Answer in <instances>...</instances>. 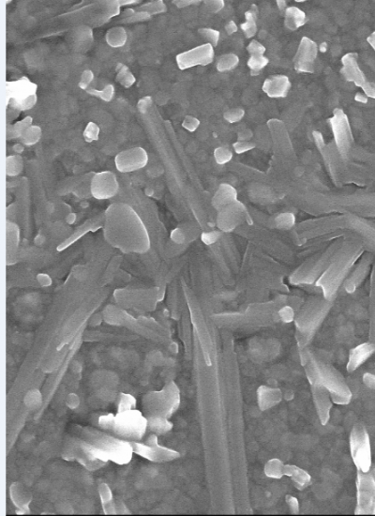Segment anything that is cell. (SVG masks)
<instances>
[{
  "mask_svg": "<svg viewBox=\"0 0 375 516\" xmlns=\"http://www.w3.org/2000/svg\"><path fill=\"white\" fill-rule=\"evenodd\" d=\"M108 10L106 11L107 13V19H110L111 17H113L114 15H118L119 13V1H113V2H109V4L107 5Z\"/></svg>",
  "mask_w": 375,
  "mask_h": 516,
  "instance_id": "obj_48",
  "label": "cell"
},
{
  "mask_svg": "<svg viewBox=\"0 0 375 516\" xmlns=\"http://www.w3.org/2000/svg\"><path fill=\"white\" fill-rule=\"evenodd\" d=\"M151 102L152 100L150 97H145L143 99H141L139 102H138V109L141 113H146L149 109V107L151 105Z\"/></svg>",
  "mask_w": 375,
  "mask_h": 516,
  "instance_id": "obj_50",
  "label": "cell"
},
{
  "mask_svg": "<svg viewBox=\"0 0 375 516\" xmlns=\"http://www.w3.org/2000/svg\"><path fill=\"white\" fill-rule=\"evenodd\" d=\"M199 1H188V0H184V1H174V3L179 6V8H183V7L189 6L191 4L193 3H198Z\"/></svg>",
  "mask_w": 375,
  "mask_h": 516,
  "instance_id": "obj_54",
  "label": "cell"
},
{
  "mask_svg": "<svg viewBox=\"0 0 375 516\" xmlns=\"http://www.w3.org/2000/svg\"><path fill=\"white\" fill-rule=\"evenodd\" d=\"M313 400L315 403L316 411L323 425L328 424L330 418V410L332 409V399L328 390L321 385L311 386Z\"/></svg>",
  "mask_w": 375,
  "mask_h": 516,
  "instance_id": "obj_16",
  "label": "cell"
},
{
  "mask_svg": "<svg viewBox=\"0 0 375 516\" xmlns=\"http://www.w3.org/2000/svg\"><path fill=\"white\" fill-rule=\"evenodd\" d=\"M257 18H258V9L256 5H251L249 11L245 12V22L240 24V29L243 31L245 37L250 39L256 35Z\"/></svg>",
  "mask_w": 375,
  "mask_h": 516,
  "instance_id": "obj_23",
  "label": "cell"
},
{
  "mask_svg": "<svg viewBox=\"0 0 375 516\" xmlns=\"http://www.w3.org/2000/svg\"><path fill=\"white\" fill-rule=\"evenodd\" d=\"M11 497L13 504L17 508L18 514L30 512L28 504L31 501V496L26 491H24L18 483H14L11 487Z\"/></svg>",
  "mask_w": 375,
  "mask_h": 516,
  "instance_id": "obj_20",
  "label": "cell"
},
{
  "mask_svg": "<svg viewBox=\"0 0 375 516\" xmlns=\"http://www.w3.org/2000/svg\"><path fill=\"white\" fill-rule=\"evenodd\" d=\"M328 43L326 42H322L321 44L318 46V49L321 53H326L328 51Z\"/></svg>",
  "mask_w": 375,
  "mask_h": 516,
  "instance_id": "obj_58",
  "label": "cell"
},
{
  "mask_svg": "<svg viewBox=\"0 0 375 516\" xmlns=\"http://www.w3.org/2000/svg\"><path fill=\"white\" fill-rule=\"evenodd\" d=\"M284 476L291 478L295 486L298 489H304L310 483V475L304 469L294 465H284Z\"/></svg>",
  "mask_w": 375,
  "mask_h": 516,
  "instance_id": "obj_22",
  "label": "cell"
},
{
  "mask_svg": "<svg viewBox=\"0 0 375 516\" xmlns=\"http://www.w3.org/2000/svg\"><path fill=\"white\" fill-rule=\"evenodd\" d=\"M281 399L282 393L279 389L263 385L257 390V401L261 410H268L273 408L280 403Z\"/></svg>",
  "mask_w": 375,
  "mask_h": 516,
  "instance_id": "obj_18",
  "label": "cell"
},
{
  "mask_svg": "<svg viewBox=\"0 0 375 516\" xmlns=\"http://www.w3.org/2000/svg\"><path fill=\"white\" fill-rule=\"evenodd\" d=\"M93 78H94V75H93L92 71L90 70L83 71V74L81 76V81L79 83V87L82 89H88L89 85L92 82Z\"/></svg>",
  "mask_w": 375,
  "mask_h": 516,
  "instance_id": "obj_45",
  "label": "cell"
},
{
  "mask_svg": "<svg viewBox=\"0 0 375 516\" xmlns=\"http://www.w3.org/2000/svg\"><path fill=\"white\" fill-rule=\"evenodd\" d=\"M342 67L340 72L348 82L355 84L357 87L362 88L368 81L366 80L363 71L357 62V55L355 53H348L341 58Z\"/></svg>",
  "mask_w": 375,
  "mask_h": 516,
  "instance_id": "obj_15",
  "label": "cell"
},
{
  "mask_svg": "<svg viewBox=\"0 0 375 516\" xmlns=\"http://www.w3.org/2000/svg\"><path fill=\"white\" fill-rule=\"evenodd\" d=\"M247 51L250 53V56H264L266 53V47L261 42H258L256 40H252L247 45Z\"/></svg>",
  "mask_w": 375,
  "mask_h": 516,
  "instance_id": "obj_41",
  "label": "cell"
},
{
  "mask_svg": "<svg viewBox=\"0 0 375 516\" xmlns=\"http://www.w3.org/2000/svg\"><path fill=\"white\" fill-rule=\"evenodd\" d=\"M200 125V121L199 119H197L196 118L192 117V116H187L183 120V123L182 126L183 128H185L186 130H188L189 131H194L196 130L197 128L199 127Z\"/></svg>",
  "mask_w": 375,
  "mask_h": 516,
  "instance_id": "obj_43",
  "label": "cell"
},
{
  "mask_svg": "<svg viewBox=\"0 0 375 516\" xmlns=\"http://www.w3.org/2000/svg\"><path fill=\"white\" fill-rule=\"evenodd\" d=\"M215 159L217 160L218 164L220 165H224L228 162L229 160L232 159L233 154L232 152L224 147H220L218 149H216L214 152Z\"/></svg>",
  "mask_w": 375,
  "mask_h": 516,
  "instance_id": "obj_40",
  "label": "cell"
},
{
  "mask_svg": "<svg viewBox=\"0 0 375 516\" xmlns=\"http://www.w3.org/2000/svg\"><path fill=\"white\" fill-rule=\"evenodd\" d=\"M99 493L101 496V503L105 514H117V508L113 505V496L107 484L101 483L99 487Z\"/></svg>",
  "mask_w": 375,
  "mask_h": 516,
  "instance_id": "obj_25",
  "label": "cell"
},
{
  "mask_svg": "<svg viewBox=\"0 0 375 516\" xmlns=\"http://www.w3.org/2000/svg\"><path fill=\"white\" fill-rule=\"evenodd\" d=\"M277 5L279 7L280 11L285 12V10L287 9V4H286L285 1H283V0H277Z\"/></svg>",
  "mask_w": 375,
  "mask_h": 516,
  "instance_id": "obj_57",
  "label": "cell"
},
{
  "mask_svg": "<svg viewBox=\"0 0 375 516\" xmlns=\"http://www.w3.org/2000/svg\"><path fill=\"white\" fill-rule=\"evenodd\" d=\"M265 474L272 479H280L284 476V465L279 459H271L265 466Z\"/></svg>",
  "mask_w": 375,
  "mask_h": 516,
  "instance_id": "obj_29",
  "label": "cell"
},
{
  "mask_svg": "<svg viewBox=\"0 0 375 516\" xmlns=\"http://www.w3.org/2000/svg\"><path fill=\"white\" fill-rule=\"evenodd\" d=\"M355 100H356L357 102L367 103V102H368V97L365 95L364 93H357V95L355 96Z\"/></svg>",
  "mask_w": 375,
  "mask_h": 516,
  "instance_id": "obj_55",
  "label": "cell"
},
{
  "mask_svg": "<svg viewBox=\"0 0 375 516\" xmlns=\"http://www.w3.org/2000/svg\"><path fill=\"white\" fill-rule=\"evenodd\" d=\"M143 410L149 416L170 418L179 409L180 393L175 382H170L161 391L149 392L142 400Z\"/></svg>",
  "mask_w": 375,
  "mask_h": 516,
  "instance_id": "obj_3",
  "label": "cell"
},
{
  "mask_svg": "<svg viewBox=\"0 0 375 516\" xmlns=\"http://www.w3.org/2000/svg\"><path fill=\"white\" fill-rule=\"evenodd\" d=\"M80 433L83 439L106 453L110 461L113 463L126 465L131 462L132 453H134L131 441L116 439L91 428H80Z\"/></svg>",
  "mask_w": 375,
  "mask_h": 516,
  "instance_id": "obj_2",
  "label": "cell"
},
{
  "mask_svg": "<svg viewBox=\"0 0 375 516\" xmlns=\"http://www.w3.org/2000/svg\"><path fill=\"white\" fill-rule=\"evenodd\" d=\"M361 89L363 90L364 94L368 98L375 99V84L367 82Z\"/></svg>",
  "mask_w": 375,
  "mask_h": 516,
  "instance_id": "obj_49",
  "label": "cell"
},
{
  "mask_svg": "<svg viewBox=\"0 0 375 516\" xmlns=\"http://www.w3.org/2000/svg\"><path fill=\"white\" fill-rule=\"evenodd\" d=\"M148 428L156 434L166 433L173 428V424L168 421L167 418L160 416H149L148 417Z\"/></svg>",
  "mask_w": 375,
  "mask_h": 516,
  "instance_id": "obj_24",
  "label": "cell"
},
{
  "mask_svg": "<svg viewBox=\"0 0 375 516\" xmlns=\"http://www.w3.org/2000/svg\"><path fill=\"white\" fill-rule=\"evenodd\" d=\"M113 89L112 85H108L106 86V88L102 89V90H96V89H89L88 92L90 93V95L97 96L99 98H101L102 101H110L113 97Z\"/></svg>",
  "mask_w": 375,
  "mask_h": 516,
  "instance_id": "obj_35",
  "label": "cell"
},
{
  "mask_svg": "<svg viewBox=\"0 0 375 516\" xmlns=\"http://www.w3.org/2000/svg\"><path fill=\"white\" fill-rule=\"evenodd\" d=\"M350 451L353 462L358 471L369 472L371 469V448L369 433L362 424L357 423L350 434Z\"/></svg>",
  "mask_w": 375,
  "mask_h": 516,
  "instance_id": "obj_7",
  "label": "cell"
},
{
  "mask_svg": "<svg viewBox=\"0 0 375 516\" xmlns=\"http://www.w3.org/2000/svg\"><path fill=\"white\" fill-rule=\"evenodd\" d=\"M42 137V129L38 126H30L21 137L22 142L26 146H32L36 144Z\"/></svg>",
  "mask_w": 375,
  "mask_h": 516,
  "instance_id": "obj_32",
  "label": "cell"
},
{
  "mask_svg": "<svg viewBox=\"0 0 375 516\" xmlns=\"http://www.w3.org/2000/svg\"><path fill=\"white\" fill-rule=\"evenodd\" d=\"M254 145L249 141H238L234 144V149L238 154H241L249 151L250 149H254Z\"/></svg>",
  "mask_w": 375,
  "mask_h": 516,
  "instance_id": "obj_44",
  "label": "cell"
},
{
  "mask_svg": "<svg viewBox=\"0 0 375 516\" xmlns=\"http://www.w3.org/2000/svg\"><path fill=\"white\" fill-rule=\"evenodd\" d=\"M307 23L306 13L298 7H287L284 12V24L289 30H298Z\"/></svg>",
  "mask_w": 375,
  "mask_h": 516,
  "instance_id": "obj_21",
  "label": "cell"
},
{
  "mask_svg": "<svg viewBox=\"0 0 375 516\" xmlns=\"http://www.w3.org/2000/svg\"><path fill=\"white\" fill-rule=\"evenodd\" d=\"M148 154L142 148L128 149L119 153L116 158V165L120 172H131L145 167Z\"/></svg>",
  "mask_w": 375,
  "mask_h": 516,
  "instance_id": "obj_13",
  "label": "cell"
},
{
  "mask_svg": "<svg viewBox=\"0 0 375 516\" xmlns=\"http://www.w3.org/2000/svg\"><path fill=\"white\" fill-rule=\"evenodd\" d=\"M375 351V344H360L356 348L352 350L349 356V361L347 363V370L349 372H354L357 370L360 365H362L364 362H366L369 357L371 356Z\"/></svg>",
  "mask_w": 375,
  "mask_h": 516,
  "instance_id": "obj_19",
  "label": "cell"
},
{
  "mask_svg": "<svg viewBox=\"0 0 375 516\" xmlns=\"http://www.w3.org/2000/svg\"><path fill=\"white\" fill-rule=\"evenodd\" d=\"M100 128L94 122H90L83 131V137L86 142H93L99 139Z\"/></svg>",
  "mask_w": 375,
  "mask_h": 516,
  "instance_id": "obj_38",
  "label": "cell"
},
{
  "mask_svg": "<svg viewBox=\"0 0 375 516\" xmlns=\"http://www.w3.org/2000/svg\"><path fill=\"white\" fill-rule=\"evenodd\" d=\"M106 42L112 47H121L127 41V33L123 28H113L108 30L106 34Z\"/></svg>",
  "mask_w": 375,
  "mask_h": 516,
  "instance_id": "obj_26",
  "label": "cell"
},
{
  "mask_svg": "<svg viewBox=\"0 0 375 516\" xmlns=\"http://www.w3.org/2000/svg\"><path fill=\"white\" fill-rule=\"evenodd\" d=\"M238 141H249L252 137V132L250 130H243L238 132Z\"/></svg>",
  "mask_w": 375,
  "mask_h": 516,
  "instance_id": "obj_52",
  "label": "cell"
},
{
  "mask_svg": "<svg viewBox=\"0 0 375 516\" xmlns=\"http://www.w3.org/2000/svg\"><path fill=\"white\" fill-rule=\"evenodd\" d=\"M318 51L319 49L314 41L308 37H303L294 58L295 70L302 73L313 72Z\"/></svg>",
  "mask_w": 375,
  "mask_h": 516,
  "instance_id": "obj_12",
  "label": "cell"
},
{
  "mask_svg": "<svg viewBox=\"0 0 375 516\" xmlns=\"http://www.w3.org/2000/svg\"><path fill=\"white\" fill-rule=\"evenodd\" d=\"M118 188L119 185L116 177L110 172L100 173L96 175L91 185L93 196L99 199H105L114 196Z\"/></svg>",
  "mask_w": 375,
  "mask_h": 516,
  "instance_id": "obj_14",
  "label": "cell"
},
{
  "mask_svg": "<svg viewBox=\"0 0 375 516\" xmlns=\"http://www.w3.org/2000/svg\"><path fill=\"white\" fill-rule=\"evenodd\" d=\"M245 111L242 108H234L226 111L223 118L229 123H237L244 118Z\"/></svg>",
  "mask_w": 375,
  "mask_h": 516,
  "instance_id": "obj_36",
  "label": "cell"
},
{
  "mask_svg": "<svg viewBox=\"0 0 375 516\" xmlns=\"http://www.w3.org/2000/svg\"><path fill=\"white\" fill-rule=\"evenodd\" d=\"M166 11V6L163 4L162 1H157V2H150L146 5H143L139 9V12H143L149 13V15L160 13Z\"/></svg>",
  "mask_w": 375,
  "mask_h": 516,
  "instance_id": "obj_34",
  "label": "cell"
},
{
  "mask_svg": "<svg viewBox=\"0 0 375 516\" xmlns=\"http://www.w3.org/2000/svg\"><path fill=\"white\" fill-rule=\"evenodd\" d=\"M214 56V46L208 42L178 55L177 63L180 70H186L195 66H207L213 62Z\"/></svg>",
  "mask_w": 375,
  "mask_h": 516,
  "instance_id": "obj_11",
  "label": "cell"
},
{
  "mask_svg": "<svg viewBox=\"0 0 375 516\" xmlns=\"http://www.w3.org/2000/svg\"><path fill=\"white\" fill-rule=\"evenodd\" d=\"M147 429L148 418L138 410H128L114 416L112 431L122 439L140 440Z\"/></svg>",
  "mask_w": 375,
  "mask_h": 516,
  "instance_id": "obj_5",
  "label": "cell"
},
{
  "mask_svg": "<svg viewBox=\"0 0 375 516\" xmlns=\"http://www.w3.org/2000/svg\"><path fill=\"white\" fill-rule=\"evenodd\" d=\"M367 41L369 42V45L372 47V49L375 51V32L371 33L370 35L368 37Z\"/></svg>",
  "mask_w": 375,
  "mask_h": 516,
  "instance_id": "obj_56",
  "label": "cell"
},
{
  "mask_svg": "<svg viewBox=\"0 0 375 516\" xmlns=\"http://www.w3.org/2000/svg\"><path fill=\"white\" fill-rule=\"evenodd\" d=\"M239 58L236 53L222 55L217 61V70L220 72L233 71L238 67Z\"/></svg>",
  "mask_w": 375,
  "mask_h": 516,
  "instance_id": "obj_28",
  "label": "cell"
},
{
  "mask_svg": "<svg viewBox=\"0 0 375 516\" xmlns=\"http://www.w3.org/2000/svg\"><path fill=\"white\" fill-rule=\"evenodd\" d=\"M63 457L69 461H77L89 470L99 469L110 461L106 453L83 439H68Z\"/></svg>",
  "mask_w": 375,
  "mask_h": 516,
  "instance_id": "obj_4",
  "label": "cell"
},
{
  "mask_svg": "<svg viewBox=\"0 0 375 516\" xmlns=\"http://www.w3.org/2000/svg\"><path fill=\"white\" fill-rule=\"evenodd\" d=\"M263 91L270 98H284L291 89V82L288 76L276 74L269 76L263 84Z\"/></svg>",
  "mask_w": 375,
  "mask_h": 516,
  "instance_id": "obj_17",
  "label": "cell"
},
{
  "mask_svg": "<svg viewBox=\"0 0 375 516\" xmlns=\"http://www.w3.org/2000/svg\"><path fill=\"white\" fill-rule=\"evenodd\" d=\"M224 29H225V31L228 35H232L234 33H236L238 30V25L234 21L228 22Z\"/></svg>",
  "mask_w": 375,
  "mask_h": 516,
  "instance_id": "obj_53",
  "label": "cell"
},
{
  "mask_svg": "<svg viewBox=\"0 0 375 516\" xmlns=\"http://www.w3.org/2000/svg\"><path fill=\"white\" fill-rule=\"evenodd\" d=\"M363 382L364 384L369 389L375 390V374H369V373L364 374Z\"/></svg>",
  "mask_w": 375,
  "mask_h": 516,
  "instance_id": "obj_51",
  "label": "cell"
},
{
  "mask_svg": "<svg viewBox=\"0 0 375 516\" xmlns=\"http://www.w3.org/2000/svg\"><path fill=\"white\" fill-rule=\"evenodd\" d=\"M307 377L310 386L321 385L328 390L332 402L337 404H347L352 399V392L345 380L332 366L318 362L310 357L303 362Z\"/></svg>",
  "mask_w": 375,
  "mask_h": 516,
  "instance_id": "obj_1",
  "label": "cell"
},
{
  "mask_svg": "<svg viewBox=\"0 0 375 516\" xmlns=\"http://www.w3.org/2000/svg\"><path fill=\"white\" fill-rule=\"evenodd\" d=\"M117 81L121 84L124 88H131L133 84L135 83V77L131 73V71L127 66L119 63L117 66Z\"/></svg>",
  "mask_w": 375,
  "mask_h": 516,
  "instance_id": "obj_30",
  "label": "cell"
},
{
  "mask_svg": "<svg viewBox=\"0 0 375 516\" xmlns=\"http://www.w3.org/2000/svg\"><path fill=\"white\" fill-rule=\"evenodd\" d=\"M199 33L204 38L209 40V43H211L213 46H216L220 41V34L218 30L205 28V29L199 30Z\"/></svg>",
  "mask_w": 375,
  "mask_h": 516,
  "instance_id": "obj_39",
  "label": "cell"
},
{
  "mask_svg": "<svg viewBox=\"0 0 375 516\" xmlns=\"http://www.w3.org/2000/svg\"><path fill=\"white\" fill-rule=\"evenodd\" d=\"M131 444L134 453L155 463L170 462L180 456L178 451L159 445L156 433L151 434L145 444L135 441H131Z\"/></svg>",
  "mask_w": 375,
  "mask_h": 516,
  "instance_id": "obj_9",
  "label": "cell"
},
{
  "mask_svg": "<svg viewBox=\"0 0 375 516\" xmlns=\"http://www.w3.org/2000/svg\"><path fill=\"white\" fill-rule=\"evenodd\" d=\"M206 5L210 12H218L223 9L224 1L223 0H213V1H205Z\"/></svg>",
  "mask_w": 375,
  "mask_h": 516,
  "instance_id": "obj_47",
  "label": "cell"
},
{
  "mask_svg": "<svg viewBox=\"0 0 375 516\" xmlns=\"http://www.w3.org/2000/svg\"><path fill=\"white\" fill-rule=\"evenodd\" d=\"M32 123V118L27 117L25 119L16 122L14 125H9L7 126V138L12 139V138H21L22 134L24 131L30 128Z\"/></svg>",
  "mask_w": 375,
  "mask_h": 516,
  "instance_id": "obj_27",
  "label": "cell"
},
{
  "mask_svg": "<svg viewBox=\"0 0 375 516\" xmlns=\"http://www.w3.org/2000/svg\"><path fill=\"white\" fill-rule=\"evenodd\" d=\"M22 167V159L18 156H12L7 159V173L9 175H16Z\"/></svg>",
  "mask_w": 375,
  "mask_h": 516,
  "instance_id": "obj_37",
  "label": "cell"
},
{
  "mask_svg": "<svg viewBox=\"0 0 375 516\" xmlns=\"http://www.w3.org/2000/svg\"><path fill=\"white\" fill-rule=\"evenodd\" d=\"M369 473L370 474V476L373 478V480L375 481V468H373V469L371 468V469H369Z\"/></svg>",
  "mask_w": 375,
  "mask_h": 516,
  "instance_id": "obj_59",
  "label": "cell"
},
{
  "mask_svg": "<svg viewBox=\"0 0 375 516\" xmlns=\"http://www.w3.org/2000/svg\"><path fill=\"white\" fill-rule=\"evenodd\" d=\"M136 408V400L131 394L127 393H120L119 395V410L118 413L125 412L128 410H135Z\"/></svg>",
  "mask_w": 375,
  "mask_h": 516,
  "instance_id": "obj_33",
  "label": "cell"
},
{
  "mask_svg": "<svg viewBox=\"0 0 375 516\" xmlns=\"http://www.w3.org/2000/svg\"><path fill=\"white\" fill-rule=\"evenodd\" d=\"M113 421H114V415L113 414H107L102 415L99 418V425L104 430L112 431L113 429Z\"/></svg>",
  "mask_w": 375,
  "mask_h": 516,
  "instance_id": "obj_42",
  "label": "cell"
},
{
  "mask_svg": "<svg viewBox=\"0 0 375 516\" xmlns=\"http://www.w3.org/2000/svg\"><path fill=\"white\" fill-rule=\"evenodd\" d=\"M286 503L289 506V509L291 510L293 514H298L299 512V503L297 498L293 497L291 495H287L285 498Z\"/></svg>",
  "mask_w": 375,
  "mask_h": 516,
  "instance_id": "obj_46",
  "label": "cell"
},
{
  "mask_svg": "<svg viewBox=\"0 0 375 516\" xmlns=\"http://www.w3.org/2000/svg\"><path fill=\"white\" fill-rule=\"evenodd\" d=\"M5 89L7 103L12 108L24 111L36 104L38 87L36 84L30 82L28 78L23 77L17 81L7 82Z\"/></svg>",
  "mask_w": 375,
  "mask_h": 516,
  "instance_id": "obj_6",
  "label": "cell"
},
{
  "mask_svg": "<svg viewBox=\"0 0 375 516\" xmlns=\"http://www.w3.org/2000/svg\"><path fill=\"white\" fill-rule=\"evenodd\" d=\"M328 122L339 153L342 156H347L353 142L351 126L348 117L343 110L337 108L334 110L333 116L329 119Z\"/></svg>",
  "mask_w": 375,
  "mask_h": 516,
  "instance_id": "obj_10",
  "label": "cell"
},
{
  "mask_svg": "<svg viewBox=\"0 0 375 516\" xmlns=\"http://www.w3.org/2000/svg\"><path fill=\"white\" fill-rule=\"evenodd\" d=\"M269 60L265 56H250L247 65L251 75H258L268 65Z\"/></svg>",
  "mask_w": 375,
  "mask_h": 516,
  "instance_id": "obj_31",
  "label": "cell"
},
{
  "mask_svg": "<svg viewBox=\"0 0 375 516\" xmlns=\"http://www.w3.org/2000/svg\"><path fill=\"white\" fill-rule=\"evenodd\" d=\"M357 515H375V481L369 472L357 470Z\"/></svg>",
  "mask_w": 375,
  "mask_h": 516,
  "instance_id": "obj_8",
  "label": "cell"
}]
</instances>
